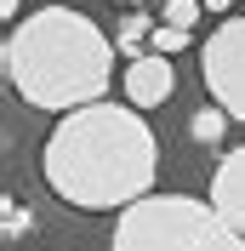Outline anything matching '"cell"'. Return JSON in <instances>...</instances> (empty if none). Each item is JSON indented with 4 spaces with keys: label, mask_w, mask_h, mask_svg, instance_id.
Listing matches in <instances>:
<instances>
[{
    "label": "cell",
    "mask_w": 245,
    "mask_h": 251,
    "mask_svg": "<svg viewBox=\"0 0 245 251\" xmlns=\"http://www.w3.org/2000/svg\"><path fill=\"white\" fill-rule=\"evenodd\" d=\"M154 29H160V23H148V17H125L120 23V51L143 57V40H154Z\"/></svg>",
    "instance_id": "obj_9"
},
{
    "label": "cell",
    "mask_w": 245,
    "mask_h": 251,
    "mask_svg": "<svg viewBox=\"0 0 245 251\" xmlns=\"http://www.w3.org/2000/svg\"><path fill=\"white\" fill-rule=\"evenodd\" d=\"M222 126H228V109L222 103H205V109H194V120H188V137L194 143H222Z\"/></svg>",
    "instance_id": "obj_7"
},
{
    "label": "cell",
    "mask_w": 245,
    "mask_h": 251,
    "mask_svg": "<svg viewBox=\"0 0 245 251\" xmlns=\"http://www.w3.org/2000/svg\"><path fill=\"white\" fill-rule=\"evenodd\" d=\"M199 12H205L199 0H166V12H160V23H177V29H194V23H199Z\"/></svg>",
    "instance_id": "obj_10"
},
{
    "label": "cell",
    "mask_w": 245,
    "mask_h": 251,
    "mask_svg": "<svg viewBox=\"0 0 245 251\" xmlns=\"http://www.w3.org/2000/svg\"><path fill=\"white\" fill-rule=\"evenodd\" d=\"M171 92H177V69H171V57L143 51V57L125 63V103H131V109H160Z\"/></svg>",
    "instance_id": "obj_5"
},
{
    "label": "cell",
    "mask_w": 245,
    "mask_h": 251,
    "mask_svg": "<svg viewBox=\"0 0 245 251\" xmlns=\"http://www.w3.org/2000/svg\"><path fill=\"white\" fill-rule=\"evenodd\" d=\"M40 172L51 194L80 211H125V205L148 200L160 149H154L148 120L131 103L103 97L51 126L46 149H40Z\"/></svg>",
    "instance_id": "obj_1"
},
{
    "label": "cell",
    "mask_w": 245,
    "mask_h": 251,
    "mask_svg": "<svg viewBox=\"0 0 245 251\" xmlns=\"http://www.w3.org/2000/svg\"><path fill=\"white\" fill-rule=\"evenodd\" d=\"M6 80L29 109L74 114L103 103L114 80V40L74 6H40L6 34Z\"/></svg>",
    "instance_id": "obj_2"
},
{
    "label": "cell",
    "mask_w": 245,
    "mask_h": 251,
    "mask_svg": "<svg viewBox=\"0 0 245 251\" xmlns=\"http://www.w3.org/2000/svg\"><path fill=\"white\" fill-rule=\"evenodd\" d=\"M0 12H6V17H12V12H17V0H0Z\"/></svg>",
    "instance_id": "obj_13"
},
{
    "label": "cell",
    "mask_w": 245,
    "mask_h": 251,
    "mask_svg": "<svg viewBox=\"0 0 245 251\" xmlns=\"http://www.w3.org/2000/svg\"><path fill=\"white\" fill-rule=\"evenodd\" d=\"M6 234H23V205L6 200Z\"/></svg>",
    "instance_id": "obj_11"
},
{
    "label": "cell",
    "mask_w": 245,
    "mask_h": 251,
    "mask_svg": "<svg viewBox=\"0 0 245 251\" xmlns=\"http://www.w3.org/2000/svg\"><path fill=\"white\" fill-rule=\"evenodd\" d=\"M199 80L211 103L228 109V120H245V17H228L211 29V40L199 46Z\"/></svg>",
    "instance_id": "obj_4"
},
{
    "label": "cell",
    "mask_w": 245,
    "mask_h": 251,
    "mask_svg": "<svg viewBox=\"0 0 245 251\" xmlns=\"http://www.w3.org/2000/svg\"><path fill=\"white\" fill-rule=\"evenodd\" d=\"M199 6H205V12H228L234 0H199Z\"/></svg>",
    "instance_id": "obj_12"
},
{
    "label": "cell",
    "mask_w": 245,
    "mask_h": 251,
    "mask_svg": "<svg viewBox=\"0 0 245 251\" xmlns=\"http://www.w3.org/2000/svg\"><path fill=\"white\" fill-rule=\"evenodd\" d=\"M211 205L245 234V143L217 166V177H211Z\"/></svg>",
    "instance_id": "obj_6"
},
{
    "label": "cell",
    "mask_w": 245,
    "mask_h": 251,
    "mask_svg": "<svg viewBox=\"0 0 245 251\" xmlns=\"http://www.w3.org/2000/svg\"><path fill=\"white\" fill-rule=\"evenodd\" d=\"M194 46V29H177V23H160L154 29V51L160 57H177V51H188Z\"/></svg>",
    "instance_id": "obj_8"
},
{
    "label": "cell",
    "mask_w": 245,
    "mask_h": 251,
    "mask_svg": "<svg viewBox=\"0 0 245 251\" xmlns=\"http://www.w3.org/2000/svg\"><path fill=\"white\" fill-rule=\"evenodd\" d=\"M108 246L114 251H245V234L211 200H194V194H148V200L120 211Z\"/></svg>",
    "instance_id": "obj_3"
}]
</instances>
